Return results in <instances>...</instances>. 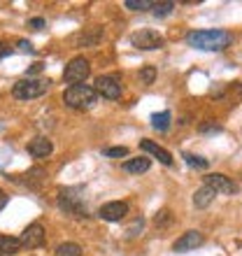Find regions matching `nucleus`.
Returning <instances> with one entry per match:
<instances>
[{
  "instance_id": "1",
  "label": "nucleus",
  "mask_w": 242,
  "mask_h": 256,
  "mask_svg": "<svg viewBox=\"0 0 242 256\" xmlns=\"http://www.w3.org/2000/svg\"><path fill=\"white\" fill-rule=\"evenodd\" d=\"M186 42L202 52H224L233 44V35L228 30H191L186 35Z\"/></svg>"
},
{
  "instance_id": "2",
  "label": "nucleus",
  "mask_w": 242,
  "mask_h": 256,
  "mask_svg": "<svg viewBox=\"0 0 242 256\" xmlns=\"http://www.w3.org/2000/svg\"><path fill=\"white\" fill-rule=\"evenodd\" d=\"M96 100H98V94L94 91V86H86V84L68 86L63 91V102L72 110H88L96 105Z\"/></svg>"
},
{
  "instance_id": "3",
  "label": "nucleus",
  "mask_w": 242,
  "mask_h": 256,
  "mask_svg": "<svg viewBox=\"0 0 242 256\" xmlns=\"http://www.w3.org/2000/svg\"><path fill=\"white\" fill-rule=\"evenodd\" d=\"M52 86V82L49 80H42V77H24V80L14 82L12 86V94L14 98H19V100H33V98H40L44 96Z\"/></svg>"
},
{
  "instance_id": "4",
  "label": "nucleus",
  "mask_w": 242,
  "mask_h": 256,
  "mask_svg": "<svg viewBox=\"0 0 242 256\" xmlns=\"http://www.w3.org/2000/svg\"><path fill=\"white\" fill-rule=\"evenodd\" d=\"M88 74H91V63H88L84 56H74L72 61L66 66V70H63V80H66V84H70V86H77V84H84V82H86Z\"/></svg>"
},
{
  "instance_id": "5",
  "label": "nucleus",
  "mask_w": 242,
  "mask_h": 256,
  "mask_svg": "<svg viewBox=\"0 0 242 256\" xmlns=\"http://www.w3.org/2000/svg\"><path fill=\"white\" fill-rule=\"evenodd\" d=\"M130 44L135 49H142V52H154V49H161L166 44L161 33H156L152 28H144V30H138V33L130 35Z\"/></svg>"
},
{
  "instance_id": "6",
  "label": "nucleus",
  "mask_w": 242,
  "mask_h": 256,
  "mask_svg": "<svg viewBox=\"0 0 242 256\" xmlns=\"http://www.w3.org/2000/svg\"><path fill=\"white\" fill-rule=\"evenodd\" d=\"M94 91L102 98H108V100H116L121 96V82L112 74H100L98 80H96V86Z\"/></svg>"
},
{
  "instance_id": "7",
  "label": "nucleus",
  "mask_w": 242,
  "mask_h": 256,
  "mask_svg": "<svg viewBox=\"0 0 242 256\" xmlns=\"http://www.w3.org/2000/svg\"><path fill=\"white\" fill-rule=\"evenodd\" d=\"M21 247H26V250H38L44 244V226L40 222L30 224L24 233H21Z\"/></svg>"
},
{
  "instance_id": "8",
  "label": "nucleus",
  "mask_w": 242,
  "mask_h": 256,
  "mask_svg": "<svg viewBox=\"0 0 242 256\" xmlns=\"http://www.w3.org/2000/svg\"><path fill=\"white\" fill-rule=\"evenodd\" d=\"M205 242V238H202L200 230H186L182 238H177L175 244H172V250L177 254H186V252H194L196 247H200Z\"/></svg>"
},
{
  "instance_id": "9",
  "label": "nucleus",
  "mask_w": 242,
  "mask_h": 256,
  "mask_svg": "<svg viewBox=\"0 0 242 256\" xmlns=\"http://www.w3.org/2000/svg\"><path fill=\"white\" fill-rule=\"evenodd\" d=\"M58 208L80 216L82 214V196H77V189H60L58 191Z\"/></svg>"
},
{
  "instance_id": "10",
  "label": "nucleus",
  "mask_w": 242,
  "mask_h": 256,
  "mask_svg": "<svg viewBox=\"0 0 242 256\" xmlns=\"http://www.w3.org/2000/svg\"><path fill=\"white\" fill-rule=\"evenodd\" d=\"M205 186H210V189L214 191V194H224V196L236 194V191H238V184L230 182L226 175H219V172L205 177Z\"/></svg>"
},
{
  "instance_id": "11",
  "label": "nucleus",
  "mask_w": 242,
  "mask_h": 256,
  "mask_svg": "<svg viewBox=\"0 0 242 256\" xmlns=\"http://www.w3.org/2000/svg\"><path fill=\"white\" fill-rule=\"evenodd\" d=\"M98 214H100V219H105V222H121V219L128 214V202H124V200L105 202Z\"/></svg>"
},
{
  "instance_id": "12",
  "label": "nucleus",
  "mask_w": 242,
  "mask_h": 256,
  "mask_svg": "<svg viewBox=\"0 0 242 256\" xmlns=\"http://www.w3.org/2000/svg\"><path fill=\"white\" fill-rule=\"evenodd\" d=\"M52 152H54V144L49 138H35V140L28 142V154L33 158H47Z\"/></svg>"
},
{
  "instance_id": "13",
  "label": "nucleus",
  "mask_w": 242,
  "mask_h": 256,
  "mask_svg": "<svg viewBox=\"0 0 242 256\" xmlns=\"http://www.w3.org/2000/svg\"><path fill=\"white\" fill-rule=\"evenodd\" d=\"M140 149L142 152H147V154H152V156H156L163 166H172V156H170V152L168 149H163V147H158L154 140H140Z\"/></svg>"
},
{
  "instance_id": "14",
  "label": "nucleus",
  "mask_w": 242,
  "mask_h": 256,
  "mask_svg": "<svg viewBox=\"0 0 242 256\" xmlns=\"http://www.w3.org/2000/svg\"><path fill=\"white\" fill-rule=\"evenodd\" d=\"M216 198V194L212 189H210V186H205V184H202L200 189L196 191L194 194V205L198 210H205V208H210V205H212V200H214Z\"/></svg>"
},
{
  "instance_id": "15",
  "label": "nucleus",
  "mask_w": 242,
  "mask_h": 256,
  "mask_svg": "<svg viewBox=\"0 0 242 256\" xmlns=\"http://www.w3.org/2000/svg\"><path fill=\"white\" fill-rule=\"evenodd\" d=\"M121 168L126 170V172L140 175V172H147V170L152 168V161H149V158H144V156H140V158H128V161H124V166H121Z\"/></svg>"
},
{
  "instance_id": "16",
  "label": "nucleus",
  "mask_w": 242,
  "mask_h": 256,
  "mask_svg": "<svg viewBox=\"0 0 242 256\" xmlns=\"http://www.w3.org/2000/svg\"><path fill=\"white\" fill-rule=\"evenodd\" d=\"M21 250V240L12 236H0V254H16Z\"/></svg>"
},
{
  "instance_id": "17",
  "label": "nucleus",
  "mask_w": 242,
  "mask_h": 256,
  "mask_svg": "<svg viewBox=\"0 0 242 256\" xmlns=\"http://www.w3.org/2000/svg\"><path fill=\"white\" fill-rule=\"evenodd\" d=\"M170 119H172V114H170V112H158V114L152 116V126H154L156 130L166 133V130L170 128Z\"/></svg>"
},
{
  "instance_id": "18",
  "label": "nucleus",
  "mask_w": 242,
  "mask_h": 256,
  "mask_svg": "<svg viewBox=\"0 0 242 256\" xmlns=\"http://www.w3.org/2000/svg\"><path fill=\"white\" fill-rule=\"evenodd\" d=\"M54 256H82V247L77 242H63L56 247Z\"/></svg>"
},
{
  "instance_id": "19",
  "label": "nucleus",
  "mask_w": 242,
  "mask_h": 256,
  "mask_svg": "<svg viewBox=\"0 0 242 256\" xmlns=\"http://www.w3.org/2000/svg\"><path fill=\"white\" fill-rule=\"evenodd\" d=\"M152 10H154V16L163 19V16H168V14L175 10V2H154V5H152Z\"/></svg>"
},
{
  "instance_id": "20",
  "label": "nucleus",
  "mask_w": 242,
  "mask_h": 256,
  "mask_svg": "<svg viewBox=\"0 0 242 256\" xmlns=\"http://www.w3.org/2000/svg\"><path fill=\"white\" fill-rule=\"evenodd\" d=\"M154 2H149V0H126L124 7L126 10H133V12H144V10H152Z\"/></svg>"
},
{
  "instance_id": "21",
  "label": "nucleus",
  "mask_w": 242,
  "mask_h": 256,
  "mask_svg": "<svg viewBox=\"0 0 242 256\" xmlns=\"http://www.w3.org/2000/svg\"><path fill=\"white\" fill-rule=\"evenodd\" d=\"M184 161H186L191 168H198V170H205L210 166L208 158H200V156H194V154H184Z\"/></svg>"
},
{
  "instance_id": "22",
  "label": "nucleus",
  "mask_w": 242,
  "mask_h": 256,
  "mask_svg": "<svg viewBox=\"0 0 242 256\" xmlns=\"http://www.w3.org/2000/svg\"><path fill=\"white\" fill-rule=\"evenodd\" d=\"M140 80H142V84H154V80H156V68L154 66H144L140 70Z\"/></svg>"
},
{
  "instance_id": "23",
  "label": "nucleus",
  "mask_w": 242,
  "mask_h": 256,
  "mask_svg": "<svg viewBox=\"0 0 242 256\" xmlns=\"http://www.w3.org/2000/svg\"><path fill=\"white\" fill-rule=\"evenodd\" d=\"M102 154L110 156V158H124V156H128V149L126 147H108V149H102Z\"/></svg>"
},
{
  "instance_id": "24",
  "label": "nucleus",
  "mask_w": 242,
  "mask_h": 256,
  "mask_svg": "<svg viewBox=\"0 0 242 256\" xmlns=\"http://www.w3.org/2000/svg\"><path fill=\"white\" fill-rule=\"evenodd\" d=\"M170 222V212L168 210H163V212H158L156 214V226H163V224H168Z\"/></svg>"
},
{
  "instance_id": "25",
  "label": "nucleus",
  "mask_w": 242,
  "mask_h": 256,
  "mask_svg": "<svg viewBox=\"0 0 242 256\" xmlns=\"http://www.w3.org/2000/svg\"><path fill=\"white\" fill-rule=\"evenodd\" d=\"M28 26L33 28V30H40V28H44V19H42V16H35V19L28 21Z\"/></svg>"
},
{
  "instance_id": "26",
  "label": "nucleus",
  "mask_w": 242,
  "mask_h": 256,
  "mask_svg": "<svg viewBox=\"0 0 242 256\" xmlns=\"http://www.w3.org/2000/svg\"><path fill=\"white\" fill-rule=\"evenodd\" d=\"M142 226H144V222H142V216H140V219H135V224L130 226V228H128V236L133 238V236H135V230H138V228L142 230Z\"/></svg>"
},
{
  "instance_id": "27",
  "label": "nucleus",
  "mask_w": 242,
  "mask_h": 256,
  "mask_svg": "<svg viewBox=\"0 0 242 256\" xmlns=\"http://www.w3.org/2000/svg\"><path fill=\"white\" fill-rule=\"evenodd\" d=\"M16 44H19V49L21 52H28V54H33L35 49H33V44H30V42H26V40H19L16 42Z\"/></svg>"
},
{
  "instance_id": "28",
  "label": "nucleus",
  "mask_w": 242,
  "mask_h": 256,
  "mask_svg": "<svg viewBox=\"0 0 242 256\" xmlns=\"http://www.w3.org/2000/svg\"><path fill=\"white\" fill-rule=\"evenodd\" d=\"M42 68H44V63H33V66H30V70H28V77H33V74L42 72Z\"/></svg>"
},
{
  "instance_id": "29",
  "label": "nucleus",
  "mask_w": 242,
  "mask_h": 256,
  "mask_svg": "<svg viewBox=\"0 0 242 256\" xmlns=\"http://www.w3.org/2000/svg\"><path fill=\"white\" fill-rule=\"evenodd\" d=\"M10 54H12V49L7 47V44H2V42H0V61H2L5 56H10Z\"/></svg>"
},
{
  "instance_id": "30",
  "label": "nucleus",
  "mask_w": 242,
  "mask_h": 256,
  "mask_svg": "<svg viewBox=\"0 0 242 256\" xmlns=\"http://www.w3.org/2000/svg\"><path fill=\"white\" fill-rule=\"evenodd\" d=\"M5 205H7V194L2 189H0V212L5 210Z\"/></svg>"
},
{
  "instance_id": "31",
  "label": "nucleus",
  "mask_w": 242,
  "mask_h": 256,
  "mask_svg": "<svg viewBox=\"0 0 242 256\" xmlns=\"http://www.w3.org/2000/svg\"><path fill=\"white\" fill-rule=\"evenodd\" d=\"M0 256H2V254H0Z\"/></svg>"
}]
</instances>
